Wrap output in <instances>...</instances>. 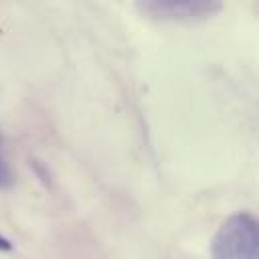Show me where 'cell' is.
Returning <instances> with one entry per match:
<instances>
[{
    "label": "cell",
    "instance_id": "obj_1",
    "mask_svg": "<svg viewBox=\"0 0 259 259\" xmlns=\"http://www.w3.org/2000/svg\"><path fill=\"white\" fill-rule=\"evenodd\" d=\"M212 259H259V229L249 212H235L217 231Z\"/></svg>",
    "mask_w": 259,
    "mask_h": 259
},
{
    "label": "cell",
    "instance_id": "obj_2",
    "mask_svg": "<svg viewBox=\"0 0 259 259\" xmlns=\"http://www.w3.org/2000/svg\"><path fill=\"white\" fill-rule=\"evenodd\" d=\"M12 172L8 170V166L0 160V188H6V186H10L12 184Z\"/></svg>",
    "mask_w": 259,
    "mask_h": 259
},
{
    "label": "cell",
    "instance_id": "obj_3",
    "mask_svg": "<svg viewBox=\"0 0 259 259\" xmlns=\"http://www.w3.org/2000/svg\"><path fill=\"white\" fill-rule=\"evenodd\" d=\"M0 249H2V251H10V249H12L10 241H6L4 237H0Z\"/></svg>",
    "mask_w": 259,
    "mask_h": 259
}]
</instances>
